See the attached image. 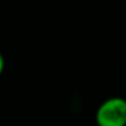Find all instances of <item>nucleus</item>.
Wrapping results in <instances>:
<instances>
[{"label":"nucleus","mask_w":126,"mask_h":126,"mask_svg":"<svg viewBox=\"0 0 126 126\" xmlns=\"http://www.w3.org/2000/svg\"><path fill=\"white\" fill-rule=\"evenodd\" d=\"M95 121L98 126H126V99H106L96 110Z\"/></svg>","instance_id":"obj_1"},{"label":"nucleus","mask_w":126,"mask_h":126,"mask_svg":"<svg viewBox=\"0 0 126 126\" xmlns=\"http://www.w3.org/2000/svg\"><path fill=\"white\" fill-rule=\"evenodd\" d=\"M4 65H6V61H4V57L1 54V52H0V76H1V73L4 71Z\"/></svg>","instance_id":"obj_2"}]
</instances>
